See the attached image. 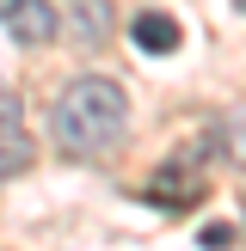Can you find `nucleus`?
I'll list each match as a JSON object with an SVG mask.
<instances>
[{
    "label": "nucleus",
    "instance_id": "obj_1",
    "mask_svg": "<svg viewBox=\"0 0 246 251\" xmlns=\"http://www.w3.org/2000/svg\"><path fill=\"white\" fill-rule=\"evenodd\" d=\"M123 123H129V98H123L117 80H98V74L62 86L56 104H49V135H56V147L62 153H80V159L105 153L123 135Z\"/></svg>",
    "mask_w": 246,
    "mask_h": 251
},
{
    "label": "nucleus",
    "instance_id": "obj_2",
    "mask_svg": "<svg viewBox=\"0 0 246 251\" xmlns=\"http://www.w3.org/2000/svg\"><path fill=\"white\" fill-rule=\"evenodd\" d=\"M37 159V141L31 129H25V110L12 92H0V178H19V172H31Z\"/></svg>",
    "mask_w": 246,
    "mask_h": 251
},
{
    "label": "nucleus",
    "instance_id": "obj_3",
    "mask_svg": "<svg viewBox=\"0 0 246 251\" xmlns=\"http://www.w3.org/2000/svg\"><path fill=\"white\" fill-rule=\"evenodd\" d=\"M0 25H6L19 43H31V49L56 43V31H62V19H56L49 0H0Z\"/></svg>",
    "mask_w": 246,
    "mask_h": 251
},
{
    "label": "nucleus",
    "instance_id": "obj_4",
    "mask_svg": "<svg viewBox=\"0 0 246 251\" xmlns=\"http://www.w3.org/2000/svg\"><path fill=\"white\" fill-rule=\"evenodd\" d=\"M129 37H135V49H148V55H172V49H179V25H172L166 12H135Z\"/></svg>",
    "mask_w": 246,
    "mask_h": 251
},
{
    "label": "nucleus",
    "instance_id": "obj_5",
    "mask_svg": "<svg viewBox=\"0 0 246 251\" xmlns=\"http://www.w3.org/2000/svg\"><path fill=\"white\" fill-rule=\"evenodd\" d=\"M68 25H74V37L86 49H98L111 37V0H80V12H68Z\"/></svg>",
    "mask_w": 246,
    "mask_h": 251
},
{
    "label": "nucleus",
    "instance_id": "obj_6",
    "mask_svg": "<svg viewBox=\"0 0 246 251\" xmlns=\"http://www.w3.org/2000/svg\"><path fill=\"white\" fill-rule=\"evenodd\" d=\"M209 147H215L228 166H240V172H246V110L221 117V123H215V135H209Z\"/></svg>",
    "mask_w": 246,
    "mask_h": 251
},
{
    "label": "nucleus",
    "instance_id": "obj_7",
    "mask_svg": "<svg viewBox=\"0 0 246 251\" xmlns=\"http://www.w3.org/2000/svg\"><path fill=\"white\" fill-rule=\"evenodd\" d=\"M197 239H203L209 251H228V245H234V227H203V233H197Z\"/></svg>",
    "mask_w": 246,
    "mask_h": 251
}]
</instances>
